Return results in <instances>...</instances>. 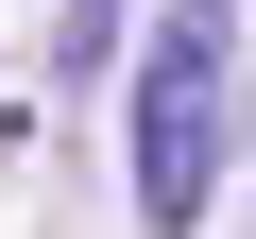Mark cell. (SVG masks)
Here are the masks:
<instances>
[{
    "instance_id": "7a4b0ae2",
    "label": "cell",
    "mask_w": 256,
    "mask_h": 239,
    "mask_svg": "<svg viewBox=\"0 0 256 239\" xmlns=\"http://www.w3.org/2000/svg\"><path fill=\"white\" fill-rule=\"evenodd\" d=\"M52 18H68V52H102V18H120V0H52Z\"/></svg>"
},
{
    "instance_id": "6da1fadb",
    "label": "cell",
    "mask_w": 256,
    "mask_h": 239,
    "mask_svg": "<svg viewBox=\"0 0 256 239\" xmlns=\"http://www.w3.org/2000/svg\"><path fill=\"white\" fill-rule=\"evenodd\" d=\"M222 188V18H171L137 68V222L188 239V205Z\"/></svg>"
}]
</instances>
